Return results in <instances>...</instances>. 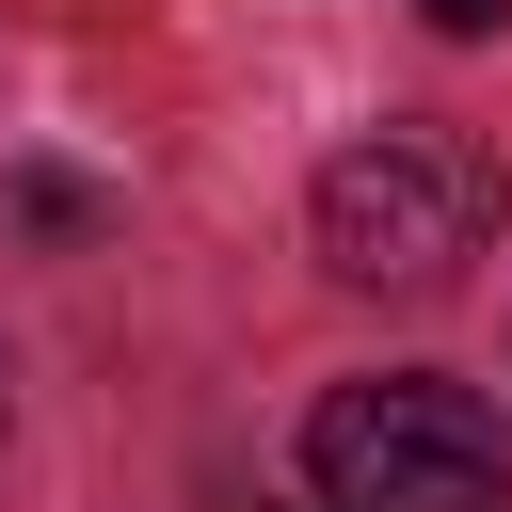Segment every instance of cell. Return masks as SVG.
<instances>
[{
  "label": "cell",
  "mask_w": 512,
  "mask_h": 512,
  "mask_svg": "<svg viewBox=\"0 0 512 512\" xmlns=\"http://www.w3.org/2000/svg\"><path fill=\"white\" fill-rule=\"evenodd\" d=\"M16 224H48V240H64V224H96V192H80V176H16Z\"/></svg>",
  "instance_id": "obj_3"
},
{
  "label": "cell",
  "mask_w": 512,
  "mask_h": 512,
  "mask_svg": "<svg viewBox=\"0 0 512 512\" xmlns=\"http://www.w3.org/2000/svg\"><path fill=\"white\" fill-rule=\"evenodd\" d=\"M304 496L320 512H512V432L480 384L368 368L304 416Z\"/></svg>",
  "instance_id": "obj_1"
},
{
  "label": "cell",
  "mask_w": 512,
  "mask_h": 512,
  "mask_svg": "<svg viewBox=\"0 0 512 512\" xmlns=\"http://www.w3.org/2000/svg\"><path fill=\"white\" fill-rule=\"evenodd\" d=\"M416 16H432V32H496L512 0H416Z\"/></svg>",
  "instance_id": "obj_4"
},
{
  "label": "cell",
  "mask_w": 512,
  "mask_h": 512,
  "mask_svg": "<svg viewBox=\"0 0 512 512\" xmlns=\"http://www.w3.org/2000/svg\"><path fill=\"white\" fill-rule=\"evenodd\" d=\"M304 224H320V272H352V288H448L496 240V160L464 128H416L400 112V128H368V144L320 160Z\"/></svg>",
  "instance_id": "obj_2"
}]
</instances>
